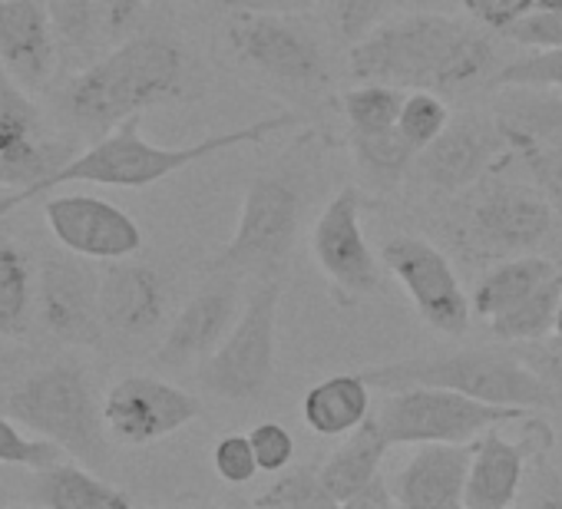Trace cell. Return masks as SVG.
I'll return each mask as SVG.
<instances>
[{
	"label": "cell",
	"mask_w": 562,
	"mask_h": 509,
	"mask_svg": "<svg viewBox=\"0 0 562 509\" xmlns=\"http://www.w3.org/2000/svg\"><path fill=\"white\" fill-rule=\"evenodd\" d=\"M255 460L261 473H281L295 463V437L285 423L278 420H261L248 430Z\"/></svg>",
	"instance_id": "obj_35"
},
{
	"label": "cell",
	"mask_w": 562,
	"mask_h": 509,
	"mask_svg": "<svg viewBox=\"0 0 562 509\" xmlns=\"http://www.w3.org/2000/svg\"><path fill=\"white\" fill-rule=\"evenodd\" d=\"M312 255L341 302H364L384 289V262L361 228V189L345 185L331 195L312 228Z\"/></svg>",
	"instance_id": "obj_13"
},
{
	"label": "cell",
	"mask_w": 562,
	"mask_h": 509,
	"mask_svg": "<svg viewBox=\"0 0 562 509\" xmlns=\"http://www.w3.org/2000/svg\"><path fill=\"white\" fill-rule=\"evenodd\" d=\"M199 417H202L199 397L153 374H130L116 381L103 397L106 433L123 446L159 443Z\"/></svg>",
	"instance_id": "obj_15"
},
{
	"label": "cell",
	"mask_w": 562,
	"mask_h": 509,
	"mask_svg": "<svg viewBox=\"0 0 562 509\" xmlns=\"http://www.w3.org/2000/svg\"><path fill=\"white\" fill-rule=\"evenodd\" d=\"M64 456V450L47 440V437H27L18 430V420L0 417V463L11 466H27V470H44L50 463H57Z\"/></svg>",
	"instance_id": "obj_34"
},
{
	"label": "cell",
	"mask_w": 562,
	"mask_h": 509,
	"mask_svg": "<svg viewBox=\"0 0 562 509\" xmlns=\"http://www.w3.org/2000/svg\"><path fill=\"white\" fill-rule=\"evenodd\" d=\"M351 149L358 166L378 182H401L417 162V149L397 133V126L374 136H351Z\"/></svg>",
	"instance_id": "obj_30"
},
{
	"label": "cell",
	"mask_w": 562,
	"mask_h": 509,
	"mask_svg": "<svg viewBox=\"0 0 562 509\" xmlns=\"http://www.w3.org/2000/svg\"><path fill=\"white\" fill-rule=\"evenodd\" d=\"M503 37L529 50H555L562 47V11H529L509 24Z\"/></svg>",
	"instance_id": "obj_38"
},
{
	"label": "cell",
	"mask_w": 562,
	"mask_h": 509,
	"mask_svg": "<svg viewBox=\"0 0 562 509\" xmlns=\"http://www.w3.org/2000/svg\"><path fill=\"white\" fill-rule=\"evenodd\" d=\"M562 302V262L546 255H513L499 259L470 292L473 318L490 325L503 344H526L552 335Z\"/></svg>",
	"instance_id": "obj_8"
},
{
	"label": "cell",
	"mask_w": 562,
	"mask_h": 509,
	"mask_svg": "<svg viewBox=\"0 0 562 509\" xmlns=\"http://www.w3.org/2000/svg\"><path fill=\"white\" fill-rule=\"evenodd\" d=\"M315 189V136L302 133L268 169H261L241 199L238 225L212 259V272L274 275L285 272Z\"/></svg>",
	"instance_id": "obj_4"
},
{
	"label": "cell",
	"mask_w": 562,
	"mask_h": 509,
	"mask_svg": "<svg viewBox=\"0 0 562 509\" xmlns=\"http://www.w3.org/2000/svg\"><path fill=\"white\" fill-rule=\"evenodd\" d=\"M549 338H555L562 344V302H559V312H555V321H552V335Z\"/></svg>",
	"instance_id": "obj_46"
},
{
	"label": "cell",
	"mask_w": 562,
	"mask_h": 509,
	"mask_svg": "<svg viewBox=\"0 0 562 509\" xmlns=\"http://www.w3.org/2000/svg\"><path fill=\"white\" fill-rule=\"evenodd\" d=\"M47 8L67 50H90L100 24L106 27V0H47Z\"/></svg>",
	"instance_id": "obj_31"
},
{
	"label": "cell",
	"mask_w": 562,
	"mask_h": 509,
	"mask_svg": "<svg viewBox=\"0 0 562 509\" xmlns=\"http://www.w3.org/2000/svg\"><path fill=\"white\" fill-rule=\"evenodd\" d=\"M371 404V381L364 374H331L305 394L302 417L318 437H348L374 414Z\"/></svg>",
	"instance_id": "obj_24"
},
{
	"label": "cell",
	"mask_w": 562,
	"mask_h": 509,
	"mask_svg": "<svg viewBox=\"0 0 562 509\" xmlns=\"http://www.w3.org/2000/svg\"><path fill=\"white\" fill-rule=\"evenodd\" d=\"M100 315L103 325L126 338H143L159 328L166 315V285L156 269L110 262L100 275Z\"/></svg>",
	"instance_id": "obj_23"
},
{
	"label": "cell",
	"mask_w": 562,
	"mask_h": 509,
	"mask_svg": "<svg viewBox=\"0 0 562 509\" xmlns=\"http://www.w3.org/2000/svg\"><path fill=\"white\" fill-rule=\"evenodd\" d=\"M532 410L467 397L450 387H397L378 407V423L397 443H473L490 427L522 423Z\"/></svg>",
	"instance_id": "obj_11"
},
{
	"label": "cell",
	"mask_w": 562,
	"mask_h": 509,
	"mask_svg": "<svg viewBox=\"0 0 562 509\" xmlns=\"http://www.w3.org/2000/svg\"><path fill=\"white\" fill-rule=\"evenodd\" d=\"M503 427H490L473 440V460L467 476V509H506L519 502V489L529 473V460L542 450H552V430L536 410L522 420V437L509 440L499 433Z\"/></svg>",
	"instance_id": "obj_17"
},
{
	"label": "cell",
	"mask_w": 562,
	"mask_h": 509,
	"mask_svg": "<svg viewBox=\"0 0 562 509\" xmlns=\"http://www.w3.org/2000/svg\"><path fill=\"white\" fill-rule=\"evenodd\" d=\"M47 225L64 251L93 262H120L143 248V228L120 205L97 195H54L44 202Z\"/></svg>",
	"instance_id": "obj_18"
},
{
	"label": "cell",
	"mask_w": 562,
	"mask_h": 509,
	"mask_svg": "<svg viewBox=\"0 0 562 509\" xmlns=\"http://www.w3.org/2000/svg\"><path fill=\"white\" fill-rule=\"evenodd\" d=\"M394 4H401L414 14V11H440L450 4V0H394Z\"/></svg>",
	"instance_id": "obj_44"
},
{
	"label": "cell",
	"mask_w": 562,
	"mask_h": 509,
	"mask_svg": "<svg viewBox=\"0 0 562 509\" xmlns=\"http://www.w3.org/2000/svg\"><path fill=\"white\" fill-rule=\"evenodd\" d=\"M77 152L74 139H54L44 133L41 110L0 64V189L27 192Z\"/></svg>",
	"instance_id": "obj_14"
},
{
	"label": "cell",
	"mask_w": 562,
	"mask_h": 509,
	"mask_svg": "<svg viewBox=\"0 0 562 509\" xmlns=\"http://www.w3.org/2000/svg\"><path fill=\"white\" fill-rule=\"evenodd\" d=\"M513 348L539 377H546L562 394V344L555 338H539V341H526V344H513Z\"/></svg>",
	"instance_id": "obj_40"
},
{
	"label": "cell",
	"mask_w": 562,
	"mask_h": 509,
	"mask_svg": "<svg viewBox=\"0 0 562 509\" xmlns=\"http://www.w3.org/2000/svg\"><path fill=\"white\" fill-rule=\"evenodd\" d=\"M212 470L222 483L228 486H245L255 479L258 470V460H255V450H251V440L248 433H225L215 446H212Z\"/></svg>",
	"instance_id": "obj_36"
},
{
	"label": "cell",
	"mask_w": 562,
	"mask_h": 509,
	"mask_svg": "<svg viewBox=\"0 0 562 509\" xmlns=\"http://www.w3.org/2000/svg\"><path fill=\"white\" fill-rule=\"evenodd\" d=\"M281 295H285V272L261 275L255 282L232 331L199 367V381L209 394L222 400H255L271 384Z\"/></svg>",
	"instance_id": "obj_10"
},
{
	"label": "cell",
	"mask_w": 562,
	"mask_h": 509,
	"mask_svg": "<svg viewBox=\"0 0 562 509\" xmlns=\"http://www.w3.org/2000/svg\"><path fill=\"white\" fill-rule=\"evenodd\" d=\"M186 50L169 37L143 34L74 73L60 93V106L77 129L103 136L130 116L186 97Z\"/></svg>",
	"instance_id": "obj_3"
},
{
	"label": "cell",
	"mask_w": 562,
	"mask_h": 509,
	"mask_svg": "<svg viewBox=\"0 0 562 509\" xmlns=\"http://www.w3.org/2000/svg\"><path fill=\"white\" fill-rule=\"evenodd\" d=\"M8 414L87 466H103L110 460L103 400H97L90 377L77 361H57L18 384L8 394Z\"/></svg>",
	"instance_id": "obj_6"
},
{
	"label": "cell",
	"mask_w": 562,
	"mask_h": 509,
	"mask_svg": "<svg viewBox=\"0 0 562 509\" xmlns=\"http://www.w3.org/2000/svg\"><path fill=\"white\" fill-rule=\"evenodd\" d=\"M450 123V110L443 103L440 93L434 90H411L404 93V106H401V120H397V133L420 152L424 146H430Z\"/></svg>",
	"instance_id": "obj_32"
},
{
	"label": "cell",
	"mask_w": 562,
	"mask_h": 509,
	"mask_svg": "<svg viewBox=\"0 0 562 509\" xmlns=\"http://www.w3.org/2000/svg\"><path fill=\"white\" fill-rule=\"evenodd\" d=\"M238 315V275L212 272V282L189 298V305L169 325L156 351V364L186 367L192 361H205L225 341Z\"/></svg>",
	"instance_id": "obj_20"
},
{
	"label": "cell",
	"mask_w": 562,
	"mask_h": 509,
	"mask_svg": "<svg viewBox=\"0 0 562 509\" xmlns=\"http://www.w3.org/2000/svg\"><path fill=\"white\" fill-rule=\"evenodd\" d=\"M348 509H391V506H397V496H394V486L378 473L371 483H364L348 502H345Z\"/></svg>",
	"instance_id": "obj_42"
},
{
	"label": "cell",
	"mask_w": 562,
	"mask_h": 509,
	"mask_svg": "<svg viewBox=\"0 0 562 509\" xmlns=\"http://www.w3.org/2000/svg\"><path fill=\"white\" fill-rule=\"evenodd\" d=\"M31 502L50 509H130L133 499L87 470V463H50L31 479Z\"/></svg>",
	"instance_id": "obj_25"
},
{
	"label": "cell",
	"mask_w": 562,
	"mask_h": 509,
	"mask_svg": "<svg viewBox=\"0 0 562 509\" xmlns=\"http://www.w3.org/2000/svg\"><path fill=\"white\" fill-rule=\"evenodd\" d=\"M391 0H331L335 8V27L341 44L355 47L358 41H364L384 18Z\"/></svg>",
	"instance_id": "obj_37"
},
{
	"label": "cell",
	"mask_w": 562,
	"mask_h": 509,
	"mask_svg": "<svg viewBox=\"0 0 562 509\" xmlns=\"http://www.w3.org/2000/svg\"><path fill=\"white\" fill-rule=\"evenodd\" d=\"M460 8L486 31L503 34L509 24L532 11V0H460Z\"/></svg>",
	"instance_id": "obj_39"
},
{
	"label": "cell",
	"mask_w": 562,
	"mask_h": 509,
	"mask_svg": "<svg viewBox=\"0 0 562 509\" xmlns=\"http://www.w3.org/2000/svg\"><path fill=\"white\" fill-rule=\"evenodd\" d=\"M299 116L295 113H274L268 120L228 129V133H215L205 139H195L189 146H159L149 143L143 136V113L123 120L116 129L103 133L90 149L77 152L67 166H60L54 176H47L41 185L27 189V192H8L0 199V218L11 215L14 208H21L31 199H41L44 192H54L60 185L70 182H90V185H113V189H146L156 185L195 162H205L212 156H222L228 149L238 146H258L278 133L295 129Z\"/></svg>",
	"instance_id": "obj_2"
},
{
	"label": "cell",
	"mask_w": 562,
	"mask_h": 509,
	"mask_svg": "<svg viewBox=\"0 0 562 509\" xmlns=\"http://www.w3.org/2000/svg\"><path fill=\"white\" fill-rule=\"evenodd\" d=\"M404 106V90L394 83L361 80V87H351L341 97V113L348 120L351 136H374L397 126Z\"/></svg>",
	"instance_id": "obj_28"
},
{
	"label": "cell",
	"mask_w": 562,
	"mask_h": 509,
	"mask_svg": "<svg viewBox=\"0 0 562 509\" xmlns=\"http://www.w3.org/2000/svg\"><path fill=\"white\" fill-rule=\"evenodd\" d=\"M391 450L378 417L371 414L355 433H348V440L322 463V479L328 486V493L338 499V506H345L364 483H371L381 473L384 453Z\"/></svg>",
	"instance_id": "obj_26"
},
{
	"label": "cell",
	"mask_w": 562,
	"mask_h": 509,
	"mask_svg": "<svg viewBox=\"0 0 562 509\" xmlns=\"http://www.w3.org/2000/svg\"><path fill=\"white\" fill-rule=\"evenodd\" d=\"M381 262L387 275L407 292L414 312L430 331L443 338H460L470 331V295L463 292L450 259L437 245L417 235H394L381 248Z\"/></svg>",
	"instance_id": "obj_12"
},
{
	"label": "cell",
	"mask_w": 562,
	"mask_h": 509,
	"mask_svg": "<svg viewBox=\"0 0 562 509\" xmlns=\"http://www.w3.org/2000/svg\"><path fill=\"white\" fill-rule=\"evenodd\" d=\"M532 11H562V0H532Z\"/></svg>",
	"instance_id": "obj_45"
},
{
	"label": "cell",
	"mask_w": 562,
	"mask_h": 509,
	"mask_svg": "<svg viewBox=\"0 0 562 509\" xmlns=\"http://www.w3.org/2000/svg\"><path fill=\"white\" fill-rule=\"evenodd\" d=\"M225 47L235 64L295 97H325L331 90L325 47L299 14H228Z\"/></svg>",
	"instance_id": "obj_9"
},
{
	"label": "cell",
	"mask_w": 562,
	"mask_h": 509,
	"mask_svg": "<svg viewBox=\"0 0 562 509\" xmlns=\"http://www.w3.org/2000/svg\"><path fill=\"white\" fill-rule=\"evenodd\" d=\"M371 387L397 391V387H450L467 397L526 407V410H562V394L539 377L519 351L509 348H463L450 354L407 358L394 364H378L361 371Z\"/></svg>",
	"instance_id": "obj_5"
},
{
	"label": "cell",
	"mask_w": 562,
	"mask_h": 509,
	"mask_svg": "<svg viewBox=\"0 0 562 509\" xmlns=\"http://www.w3.org/2000/svg\"><path fill=\"white\" fill-rule=\"evenodd\" d=\"M473 443H417L394 476L397 506L407 509H460L467 496Z\"/></svg>",
	"instance_id": "obj_22"
},
{
	"label": "cell",
	"mask_w": 562,
	"mask_h": 509,
	"mask_svg": "<svg viewBox=\"0 0 562 509\" xmlns=\"http://www.w3.org/2000/svg\"><path fill=\"white\" fill-rule=\"evenodd\" d=\"M255 506L268 509H328L338 499L328 493L322 479V466H289L274 473V483L255 496Z\"/></svg>",
	"instance_id": "obj_29"
},
{
	"label": "cell",
	"mask_w": 562,
	"mask_h": 509,
	"mask_svg": "<svg viewBox=\"0 0 562 509\" xmlns=\"http://www.w3.org/2000/svg\"><path fill=\"white\" fill-rule=\"evenodd\" d=\"M555 225V205L536 182L486 176L460 202L457 238L470 259H513L536 251Z\"/></svg>",
	"instance_id": "obj_7"
},
{
	"label": "cell",
	"mask_w": 562,
	"mask_h": 509,
	"mask_svg": "<svg viewBox=\"0 0 562 509\" xmlns=\"http://www.w3.org/2000/svg\"><path fill=\"white\" fill-rule=\"evenodd\" d=\"M57 44L47 0H0V64L24 90H44L50 83Z\"/></svg>",
	"instance_id": "obj_21"
},
{
	"label": "cell",
	"mask_w": 562,
	"mask_h": 509,
	"mask_svg": "<svg viewBox=\"0 0 562 509\" xmlns=\"http://www.w3.org/2000/svg\"><path fill=\"white\" fill-rule=\"evenodd\" d=\"M499 67V54L486 34L440 11H414L401 21L378 24L348 50V70L355 80L434 90L440 97L493 83Z\"/></svg>",
	"instance_id": "obj_1"
},
{
	"label": "cell",
	"mask_w": 562,
	"mask_h": 509,
	"mask_svg": "<svg viewBox=\"0 0 562 509\" xmlns=\"http://www.w3.org/2000/svg\"><path fill=\"white\" fill-rule=\"evenodd\" d=\"M146 0H106V34H123L139 18Z\"/></svg>",
	"instance_id": "obj_43"
},
{
	"label": "cell",
	"mask_w": 562,
	"mask_h": 509,
	"mask_svg": "<svg viewBox=\"0 0 562 509\" xmlns=\"http://www.w3.org/2000/svg\"><path fill=\"white\" fill-rule=\"evenodd\" d=\"M513 159L509 139L503 136L496 116H460L447 123V129L417 152L420 179L447 195H463L486 176L499 172Z\"/></svg>",
	"instance_id": "obj_16"
},
{
	"label": "cell",
	"mask_w": 562,
	"mask_h": 509,
	"mask_svg": "<svg viewBox=\"0 0 562 509\" xmlns=\"http://www.w3.org/2000/svg\"><path fill=\"white\" fill-rule=\"evenodd\" d=\"M41 321L47 331L74 348L103 344L100 315V275L80 262V255H50L41 265Z\"/></svg>",
	"instance_id": "obj_19"
},
{
	"label": "cell",
	"mask_w": 562,
	"mask_h": 509,
	"mask_svg": "<svg viewBox=\"0 0 562 509\" xmlns=\"http://www.w3.org/2000/svg\"><path fill=\"white\" fill-rule=\"evenodd\" d=\"M493 87H529V90H555L562 93V47L532 50L529 57L509 60L493 77Z\"/></svg>",
	"instance_id": "obj_33"
},
{
	"label": "cell",
	"mask_w": 562,
	"mask_h": 509,
	"mask_svg": "<svg viewBox=\"0 0 562 509\" xmlns=\"http://www.w3.org/2000/svg\"><path fill=\"white\" fill-rule=\"evenodd\" d=\"M225 14H305L315 0H212Z\"/></svg>",
	"instance_id": "obj_41"
},
{
	"label": "cell",
	"mask_w": 562,
	"mask_h": 509,
	"mask_svg": "<svg viewBox=\"0 0 562 509\" xmlns=\"http://www.w3.org/2000/svg\"><path fill=\"white\" fill-rule=\"evenodd\" d=\"M34 269L27 251L14 241H0V335L24 338L31 331Z\"/></svg>",
	"instance_id": "obj_27"
}]
</instances>
